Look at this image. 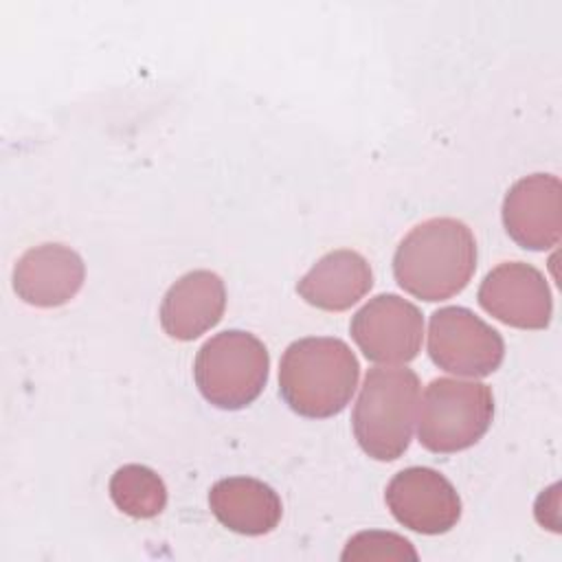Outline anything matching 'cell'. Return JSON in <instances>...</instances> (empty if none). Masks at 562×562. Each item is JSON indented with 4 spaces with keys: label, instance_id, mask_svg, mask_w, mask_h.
I'll return each instance as SVG.
<instances>
[{
    "label": "cell",
    "instance_id": "cell-1",
    "mask_svg": "<svg viewBox=\"0 0 562 562\" xmlns=\"http://www.w3.org/2000/svg\"><path fill=\"white\" fill-rule=\"evenodd\" d=\"M474 270V235L454 217L422 222L400 241L393 257L395 281L422 301H443L459 294Z\"/></svg>",
    "mask_w": 562,
    "mask_h": 562
},
{
    "label": "cell",
    "instance_id": "cell-2",
    "mask_svg": "<svg viewBox=\"0 0 562 562\" xmlns=\"http://www.w3.org/2000/svg\"><path fill=\"white\" fill-rule=\"evenodd\" d=\"M360 364L340 338L294 340L279 364V393L303 417L325 419L338 415L358 386Z\"/></svg>",
    "mask_w": 562,
    "mask_h": 562
},
{
    "label": "cell",
    "instance_id": "cell-3",
    "mask_svg": "<svg viewBox=\"0 0 562 562\" xmlns=\"http://www.w3.org/2000/svg\"><path fill=\"white\" fill-rule=\"evenodd\" d=\"M419 406V378L406 367H373L353 406V435L375 461L402 457L413 439Z\"/></svg>",
    "mask_w": 562,
    "mask_h": 562
},
{
    "label": "cell",
    "instance_id": "cell-4",
    "mask_svg": "<svg viewBox=\"0 0 562 562\" xmlns=\"http://www.w3.org/2000/svg\"><path fill=\"white\" fill-rule=\"evenodd\" d=\"M270 356L266 345L241 329H226L206 340L193 364L202 397L224 411L252 404L266 386Z\"/></svg>",
    "mask_w": 562,
    "mask_h": 562
},
{
    "label": "cell",
    "instance_id": "cell-5",
    "mask_svg": "<svg viewBox=\"0 0 562 562\" xmlns=\"http://www.w3.org/2000/svg\"><path fill=\"white\" fill-rule=\"evenodd\" d=\"M492 417L494 397L487 384L437 378L424 391L417 413V437L430 452H459L474 446L487 432Z\"/></svg>",
    "mask_w": 562,
    "mask_h": 562
},
{
    "label": "cell",
    "instance_id": "cell-6",
    "mask_svg": "<svg viewBox=\"0 0 562 562\" xmlns=\"http://www.w3.org/2000/svg\"><path fill=\"white\" fill-rule=\"evenodd\" d=\"M430 360L454 375L485 378L505 358L503 336L474 312L448 305L430 316L428 325Z\"/></svg>",
    "mask_w": 562,
    "mask_h": 562
},
{
    "label": "cell",
    "instance_id": "cell-7",
    "mask_svg": "<svg viewBox=\"0 0 562 562\" xmlns=\"http://www.w3.org/2000/svg\"><path fill=\"white\" fill-rule=\"evenodd\" d=\"M349 331L371 362L404 364L422 349L424 316L397 294H378L353 314Z\"/></svg>",
    "mask_w": 562,
    "mask_h": 562
},
{
    "label": "cell",
    "instance_id": "cell-8",
    "mask_svg": "<svg viewBox=\"0 0 562 562\" xmlns=\"http://www.w3.org/2000/svg\"><path fill=\"white\" fill-rule=\"evenodd\" d=\"M386 505L395 520L417 533L450 531L461 518V498L454 485L432 468H406L386 485Z\"/></svg>",
    "mask_w": 562,
    "mask_h": 562
},
{
    "label": "cell",
    "instance_id": "cell-9",
    "mask_svg": "<svg viewBox=\"0 0 562 562\" xmlns=\"http://www.w3.org/2000/svg\"><path fill=\"white\" fill-rule=\"evenodd\" d=\"M479 303L496 321L518 329H544L553 314L544 274L522 261H505L487 272L479 288Z\"/></svg>",
    "mask_w": 562,
    "mask_h": 562
},
{
    "label": "cell",
    "instance_id": "cell-10",
    "mask_svg": "<svg viewBox=\"0 0 562 562\" xmlns=\"http://www.w3.org/2000/svg\"><path fill=\"white\" fill-rule=\"evenodd\" d=\"M560 180L551 173H531L514 182L503 200L507 235L525 250H549L562 235Z\"/></svg>",
    "mask_w": 562,
    "mask_h": 562
},
{
    "label": "cell",
    "instance_id": "cell-11",
    "mask_svg": "<svg viewBox=\"0 0 562 562\" xmlns=\"http://www.w3.org/2000/svg\"><path fill=\"white\" fill-rule=\"evenodd\" d=\"M83 259L64 244L29 248L13 268L15 294L35 307H59L83 285Z\"/></svg>",
    "mask_w": 562,
    "mask_h": 562
},
{
    "label": "cell",
    "instance_id": "cell-12",
    "mask_svg": "<svg viewBox=\"0 0 562 562\" xmlns=\"http://www.w3.org/2000/svg\"><path fill=\"white\" fill-rule=\"evenodd\" d=\"M224 307V281L211 270H193L167 290L160 303V325L176 340H193L220 323Z\"/></svg>",
    "mask_w": 562,
    "mask_h": 562
},
{
    "label": "cell",
    "instance_id": "cell-13",
    "mask_svg": "<svg viewBox=\"0 0 562 562\" xmlns=\"http://www.w3.org/2000/svg\"><path fill=\"white\" fill-rule=\"evenodd\" d=\"M373 285L369 261L356 250H331L296 283V292L314 307L342 312L356 305Z\"/></svg>",
    "mask_w": 562,
    "mask_h": 562
},
{
    "label": "cell",
    "instance_id": "cell-14",
    "mask_svg": "<svg viewBox=\"0 0 562 562\" xmlns=\"http://www.w3.org/2000/svg\"><path fill=\"white\" fill-rule=\"evenodd\" d=\"M213 516L241 536L270 533L281 520L279 494L259 479L231 476L217 481L209 492Z\"/></svg>",
    "mask_w": 562,
    "mask_h": 562
},
{
    "label": "cell",
    "instance_id": "cell-15",
    "mask_svg": "<svg viewBox=\"0 0 562 562\" xmlns=\"http://www.w3.org/2000/svg\"><path fill=\"white\" fill-rule=\"evenodd\" d=\"M112 503L132 518H154L167 505L162 479L147 465L127 463L110 479Z\"/></svg>",
    "mask_w": 562,
    "mask_h": 562
},
{
    "label": "cell",
    "instance_id": "cell-16",
    "mask_svg": "<svg viewBox=\"0 0 562 562\" xmlns=\"http://www.w3.org/2000/svg\"><path fill=\"white\" fill-rule=\"evenodd\" d=\"M345 562L349 560H417V551L413 544L391 531H360L356 533L342 555Z\"/></svg>",
    "mask_w": 562,
    "mask_h": 562
}]
</instances>
